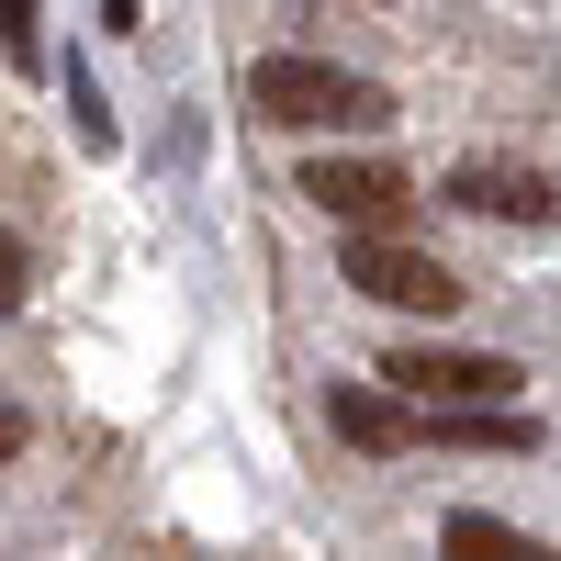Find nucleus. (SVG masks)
<instances>
[{
    "label": "nucleus",
    "mask_w": 561,
    "mask_h": 561,
    "mask_svg": "<svg viewBox=\"0 0 561 561\" xmlns=\"http://www.w3.org/2000/svg\"><path fill=\"white\" fill-rule=\"evenodd\" d=\"M382 382L415 393V404H517L528 370H517V359H494V348H393V359H382Z\"/></svg>",
    "instance_id": "obj_3"
},
{
    "label": "nucleus",
    "mask_w": 561,
    "mask_h": 561,
    "mask_svg": "<svg viewBox=\"0 0 561 561\" xmlns=\"http://www.w3.org/2000/svg\"><path fill=\"white\" fill-rule=\"evenodd\" d=\"M23 438H34V427H23V404H0V472L23 460Z\"/></svg>",
    "instance_id": "obj_10"
},
{
    "label": "nucleus",
    "mask_w": 561,
    "mask_h": 561,
    "mask_svg": "<svg viewBox=\"0 0 561 561\" xmlns=\"http://www.w3.org/2000/svg\"><path fill=\"white\" fill-rule=\"evenodd\" d=\"M0 57H12V68H45V45H34V0H0Z\"/></svg>",
    "instance_id": "obj_9"
},
{
    "label": "nucleus",
    "mask_w": 561,
    "mask_h": 561,
    "mask_svg": "<svg viewBox=\"0 0 561 561\" xmlns=\"http://www.w3.org/2000/svg\"><path fill=\"white\" fill-rule=\"evenodd\" d=\"M337 438L348 449H404V438H427L393 393H370V382H337Z\"/></svg>",
    "instance_id": "obj_7"
},
{
    "label": "nucleus",
    "mask_w": 561,
    "mask_h": 561,
    "mask_svg": "<svg viewBox=\"0 0 561 561\" xmlns=\"http://www.w3.org/2000/svg\"><path fill=\"white\" fill-rule=\"evenodd\" d=\"M438 550H449V561H550L528 528H505V517H449V528H438Z\"/></svg>",
    "instance_id": "obj_8"
},
{
    "label": "nucleus",
    "mask_w": 561,
    "mask_h": 561,
    "mask_svg": "<svg viewBox=\"0 0 561 561\" xmlns=\"http://www.w3.org/2000/svg\"><path fill=\"white\" fill-rule=\"evenodd\" d=\"M427 438H449V449H539V427L517 404H427Z\"/></svg>",
    "instance_id": "obj_6"
},
{
    "label": "nucleus",
    "mask_w": 561,
    "mask_h": 561,
    "mask_svg": "<svg viewBox=\"0 0 561 561\" xmlns=\"http://www.w3.org/2000/svg\"><path fill=\"white\" fill-rule=\"evenodd\" d=\"M337 270H348V293H370V304H393V314H449V304H460V280H449V259H427V248H393L382 225H359Z\"/></svg>",
    "instance_id": "obj_2"
},
{
    "label": "nucleus",
    "mask_w": 561,
    "mask_h": 561,
    "mask_svg": "<svg viewBox=\"0 0 561 561\" xmlns=\"http://www.w3.org/2000/svg\"><path fill=\"white\" fill-rule=\"evenodd\" d=\"M438 203L505 214V225H561V180H550V169H505V158H460V169L438 180Z\"/></svg>",
    "instance_id": "obj_5"
},
{
    "label": "nucleus",
    "mask_w": 561,
    "mask_h": 561,
    "mask_svg": "<svg viewBox=\"0 0 561 561\" xmlns=\"http://www.w3.org/2000/svg\"><path fill=\"white\" fill-rule=\"evenodd\" d=\"M304 203H314L325 225H393V214L415 203V180H404L393 158H304Z\"/></svg>",
    "instance_id": "obj_4"
},
{
    "label": "nucleus",
    "mask_w": 561,
    "mask_h": 561,
    "mask_svg": "<svg viewBox=\"0 0 561 561\" xmlns=\"http://www.w3.org/2000/svg\"><path fill=\"white\" fill-rule=\"evenodd\" d=\"M23 304V248H0V314Z\"/></svg>",
    "instance_id": "obj_11"
},
{
    "label": "nucleus",
    "mask_w": 561,
    "mask_h": 561,
    "mask_svg": "<svg viewBox=\"0 0 561 561\" xmlns=\"http://www.w3.org/2000/svg\"><path fill=\"white\" fill-rule=\"evenodd\" d=\"M248 113L280 124V135H370V124H393L382 79H359L337 57H259L248 68Z\"/></svg>",
    "instance_id": "obj_1"
}]
</instances>
